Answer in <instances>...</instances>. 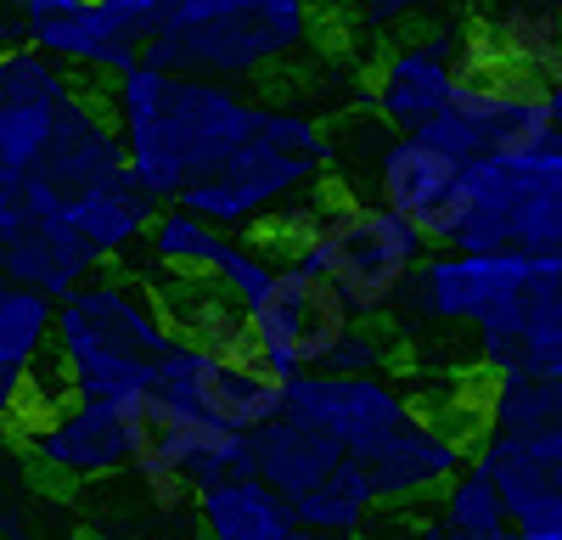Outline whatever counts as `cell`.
<instances>
[{
  "label": "cell",
  "mask_w": 562,
  "mask_h": 540,
  "mask_svg": "<svg viewBox=\"0 0 562 540\" xmlns=\"http://www.w3.org/2000/svg\"><path fill=\"white\" fill-rule=\"evenodd\" d=\"M473 57L546 79L562 63V0H484L473 12Z\"/></svg>",
  "instance_id": "20"
},
{
  "label": "cell",
  "mask_w": 562,
  "mask_h": 540,
  "mask_svg": "<svg viewBox=\"0 0 562 540\" xmlns=\"http://www.w3.org/2000/svg\"><path fill=\"white\" fill-rule=\"evenodd\" d=\"M52 299L0 277V372H29L52 344Z\"/></svg>",
  "instance_id": "25"
},
{
  "label": "cell",
  "mask_w": 562,
  "mask_h": 540,
  "mask_svg": "<svg viewBox=\"0 0 562 540\" xmlns=\"http://www.w3.org/2000/svg\"><path fill=\"white\" fill-rule=\"evenodd\" d=\"M473 68V18L434 23L416 40H400L366 79V108L389 130H422L445 102L456 79Z\"/></svg>",
  "instance_id": "11"
},
{
  "label": "cell",
  "mask_w": 562,
  "mask_h": 540,
  "mask_svg": "<svg viewBox=\"0 0 562 540\" xmlns=\"http://www.w3.org/2000/svg\"><path fill=\"white\" fill-rule=\"evenodd\" d=\"M371 192L389 214H400L411 232L428 248L456 243V220H461V158L434 147L416 130H394L378 164H371Z\"/></svg>",
  "instance_id": "14"
},
{
  "label": "cell",
  "mask_w": 562,
  "mask_h": 540,
  "mask_svg": "<svg viewBox=\"0 0 562 540\" xmlns=\"http://www.w3.org/2000/svg\"><path fill=\"white\" fill-rule=\"evenodd\" d=\"M158 389L192 417L243 439L270 417H281V400H288V378H276L259 349H203V344H175Z\"/></svg>",
  "instance_id": "10"
},
{
  "label": "cell",
  "mask_w": 562,
  "mask_h": 540,
  "mask_svg": "<svg viewBox=\"0 0 562 540\" xmlns=\"http://www.w3.org/2000/svg\"><path fill=\"white\" fill-rule=\"evenodd\" d=\"M349 462L355 457L344 445H333L326 434H315L310 423H299L288 412L248 434V473L276 484L288 502H304V495H315L321 484H333Z\"/></svg>",
  "instance_id": "21"
},
{
  "label": "cell",
  "mask_w": 562,
  "mask_h": 540,
  "mask_svg": "<svg viewBox=\"0 0 562 540\" xmlns=\"http://www.w3.org/2000/svg\"><path fill=\"white\" fill-rule=\"evenodd\" d=\"M259 108L265 102L231 79L158 68L147 57L130 63L108 90V113L124 135L130 175L153 192V203H180L192 180L237 153Z\"/></svg>",
  "instance_id": "1"
},
{
  "label": "cell",
  "mask_w": 562,
  "mask_h": 540,
  "mask_svg": "<svg viewBox=\"0 0 562 540\" xmlns=\"http://www.w3.org/2000/svg\"><path fill=\"white\" fill-rule=\"evenodd\" d=\"M383 367H389V338L378 333V322L355 315V327L338 338L333 360H326V372H383Z\"/></svg>",
  "instance_id": "26"
},
{
  "label": "cell",
  "mask_w": 562,
  "mask_h": 540,
  "mask_svg": "<svg viewBox=\"0 0 562 540\" xmlns=\"http://www.w3.org/2000/svg\"><path fill=\"white\" fill-rule=\"evenodd\" d=\"M315 29V0H175L140 57L158 68L248 85L265 68L310 52Z\"/></svg>",
  "instance_id": "5"
},
{
  "label": "cell",
  "mask_w": 562,
  "mask_h": 540,
  "mask_svg": "<svg viewBox=\"0 0 562 540\" xmlns=\"http://www.w3.org/2000/svg\"><path fill=\"white\" fill-rule=\"evenodd\" d=\"M23 445H29V457L40 468H52L63 479H79V484L130 473V434H124L119 400L68 394L45 417L23 423Z\"/></svg>",
  "instance_id": "17"
},
{
  "label": "cell",
  "mask_w": 562,
  "mask_h": 540,
  "mask_svg": "<svg viewBox=\"0 0 562 540\" xmlns=\"http://www.w3.org/2000/svg\"><path fill=\"white\" fill-rule=\"evenodd\" d=\"M540 130H551V108H546V79L512 74L495 63L467 68L450 90V102L422 124L416 135H428L434 147H445L450 158H484V153H506L535 142Z\"/></svg>",
  "instance_id": "8"
},
{
  "label": "cell",
  "mask_w": 562,
  "mask_h": 540,
  "mask_svg": "<svg viewBox=\"0 0 562 540\" xmlns=\"http://www.w3.org/2000/svg\"><path fill=\"white\" fill-rule=\"evenodd\" d=\"M119 412H124V434H130V473H140V479H180L198 495L203 484H214L225 473H248V439L192 417L164 389H140V394L119 400Z\"/></svg>",
  "instance_id": "9"
},
{
  "label": "cell",
  "mask_w": 562,
  "mask_h": 540,
  "mask_svg": "<svg viewBox=\"0 0 562 540\" xmlns=\"http://www.w3.org/2000/svg\"><path fill=\"white\" fill-rule=\"evenodd\" d=\"M180 333L147 282L124 270L97 265L90 277L57 299L52 310V360L68 394L85 400H130L140 389H158Z\"/></svg>",
  "instance_id": "3"
},
{
  "label": "cell",
  "mask_w": 562,
  "mask_h": 540,
  "mask_svg": "<svg viewBox=\"0 0 562 540\" xmlns=\"http://www.w3.org/2000/svg\"><path fill=\"white\" fill-rule=\"evenodd\" d=\"M281 412L310 423L315 434H326L333 445H344L355 462H366L416 405L405 400V389H394L383 372H299L288 378V400Z\"/></svg>",
  "instance_id": "13"
},
{
  "label": "cell",
  "mask_w": 562,
  "mask_h": 540,
  "mask_svg": "<svg viewBox=\"0 0 562 540\" xmlns=\"http://www.w3.org/2000/svg\"><path fill=\"white\" fill-rule=\"evenodd\" d=\"M355 7H366V0H315V12H321V18H333V23H344Z\"/></svg>",
  "instance_id": "29"
},
{
  "label": "cell",
  "mask_w": 562,
  "mask_h": 540,
  "mask_svg": "<svg viewBox=\"0 0 562 540\" xmlns=\"http://www.w3.org/2000/svg\"><path fill=\"white\" fill-rule=\"evenodd\" d=\"M192 507L209 540H310L293 502L259 473H225L203 484Z\"/></svg>",
  "instance_id": "22"
},
{
  "label": "cell",
  "mask_w": 562,
  "mask_h": 540,
  "mask_svg": "<svg viewBox=\"0 0 562 540\" xmlns=\"http://www.w3.org/2000/svg\"><path fill=\"white\" fill-rule=\"evenodd\" d=\"M259 232H265L259 243H270L276 254H299L315 270H326L349 299V310L366 322L394 315L411 293L416 265L428 259V243L400 214H389L378 198L349 192V180L338 175L315 180L304 198H293Z\"/></svg>",
  "instance_id": "2"
},
{
  "label": "cell",
  "mask_w": 562,
  "mask_h": 540,
  "mask_svg": "<svg viewBox=\"0 0 562 540\" xmlns=\"http://www.w3.org/2000/svg\"><path fill=\"white\" fill-rule=\"evenodd\" d=\"M140 243H147V259L158 270L225 282L243 310L270 288V270H276V248H259L243 232H225V225L192 214L186 203H158V214H153V225H147Z\"/></svg>",
  "instance_id": "15"
},
{
  "label": "cell",
  "mask_w": 562,
  "mask_h": 540,
  "mask_svg": "<svg viewBox=\"0 0 562 540\" xmlns=\"http://www.w3.org/2000/svg\"><path fill=\"white\" fill-rule=\"evenodd\" d=\"M546 108H551V124H562V63L546 74Z\"/></svg>",
  "instance_id": "28"
},
{
  "label": "cell",
  "mask_w": 562,
  "mask_h": 540,
  "mask_svg": "<svg viewBox=\"0 0 562 540\" xmlns=\"http://www.w3.org/2000/svg\"><path fill=\"white\" fill-rule=\"evenodd\" d=\"M490 540H524L518 529H501V535H490Z\"/></svg>",
  "instance_id": "32"
},
{
  "label": "cell",
  "mask_w": 562,
  "mask_h": 540,
  "mask_svg": "<svg viewBox=\"0 0 562 540\" xmlns=\"http://www.w3.org/2000/svg\"><path fill=\"white\" fill-rule=\"evenodd\" d=\"M450 248L562 254V124L524 147L461 164V220Z\"/></svg>",
  "instance_id": "6"
},
{
  "label": "cell",
  "mask_w": 562,
  "mask_h": 540,
  "mask_svg": "<svg viewBox=\"0 0 562 540\" xmlns=\"http://www.w3.org/2000/svg\"><path fill=\"white\" fill-rule=\"evenodd\" d=\"M79 97L63 63L34 45H0V175H29L63 108Z\"/></svg>",
  "instance_id": "16"
},
{
  "label": "cell",
  "mask_w": 562,
  "mask_h": 540,
  "mask_svg": "<svg viewBox=\"0 0 562 540\" xmlns=\"http://www.w3.org/2000/svg\"><path fill=\"white\" fill-rule=\"evenodd\" d=\"M29 372H0V423H18V400H23Z\"/></svg>",
  "instance_id": "27"
},
{
  "label": "cell",
  "mask_w": 562,
  "mask_h": 540,
  "mask_svg": "<svg viewBox=\"0 0 562 540\" xmlns=\"http://www.w3.org/2000/svg\"><path fill=\"white\" fill-rule=\"evenodd\" d=\"M29 180H34L40 203H34V214L23 220V232L0 248V277H12V282H23V288H34V293H45V299L57 304L63 293H74L90 270L108 265V259H102L97 243H90L79 225L68 220L63 198L52 192V180L34 175V169H29Z\"/></svg>",
  "instance_id": "18"
},
{
  "label": "cell",
  "mask_w": 562,
  "mask_h": 540,
  "mask_svg": "<svg viewBox=\"0 0 562 540\" xmlns=\"http://www.w3.org/2000/svg\"><path fill=\"white\" fill-rule=\"evenodd\" d=\"M479 355L484 367L501 372H535L562 360V254H529L495 304L484 310Z\"/></svg>",
  "instance_id": "12"
},
{
  "label": "cell",
  "mask_w": 562,
  "mask_h": 540,
  "mask_svg": "<svg viewBox=\"0 0 562 540\" xmlns=\"http://www.w3.org/2000/svg\"><path fill=\"white\" fill-rule=\"evenodd\" d=\"M484 423L490 428L562 423V360L557 367H535V372H501L484 400Z\"/></svg>",
  "instance_id": "24"
},
{
  "label": "cell",
  "mask_w": 562,
  "mask_h": 540,
  "mask_svg": "<svg viewBox=\"0 0 562 540\" xmlns=\"http://www.w3.org/2000/svg\"><path fill=\"white\" fill-rule=\"evenodd\" d=\"M434 513H439L461 540H490V535L512 529L501 479H495V468H490L484 457H467V468L434 495Z\"/></svg>",
  "instance_id": "23"
},
{
  "label": "cell",
  "mask_w": 562,
  "mask_h": 540,
  "mask_svg": "<svg viewBox=\"0 0 562 540\" xmlns=\"http://www.w3.org/2000/svg\"><path fill=\"white\" fill-rule=\"evenodd\" d=\"M467 457H473V445H467V439H456L439 423L411 412L360 468L371 479L378 507H411V502H434V495L467 468Z\"/></svg>",
  "instance_id": "19"
},
{
  "label": "cell",
  "mask_w": 562,
  "mask_h": 540,
  "mask_svg": "<svg viewBox=\"0 0 562 540\" xmlns=\"http://www.w3.org/2000/svg\"><path fill=\"white\" fill-rule=\"evenodd\" d=\"M349 327H355V310L338 293V282L299 254H276L270 288L248 304V333L254 349L265 355V367L276 378L321 372Z\"/></svg>",
  "instance_id": "7"
},
{
  "label": "cell",
  "mask_w": 562,
  "mask_h": 540,
  "mask_svg": "<svg viewBox=\"0 0 562 540\" xmlns=\"http://www.w3.org/2000/svg\"><path fill=\"white\" fill-rule=\"evenodd\" d=\"M310 540H371V535H360V529H355V535H310Z\"/></svg>",
  "instance_id": "31"
},
{
  "label": "cell",
  "mask_w": 562,
  "mask_h": 540,
  "mask_svg": "<svg viewBox=\"0 0 562 540\" xmlns=\"http://www.w3.org/2000/svg\"><path fill=\"white\" fill-rule=\"evenodd\" d=\"M333 175V135H326L304 108L265 102L248 142L220 158L203 180L180 192V203L225 225V232H259L293 198H304L315 180Z\"/></svg>",
  "instance_id": "4"
},
{
  "label": "cell",
  "mask_w": 562,
  "mask_h": 540,
  "mask_svg": "<svg viewBox=\"0 0 562 540\" xmlns=\"http://www.w3.org/2000/svg\"><path fill=\"white\" fill-rule=\"evenodd\" d=\"M445 7H450V12H461V18H473V12L484 7V0H445Z\"/></svg>",
  "instance_id": "30"
}]
</instances>
